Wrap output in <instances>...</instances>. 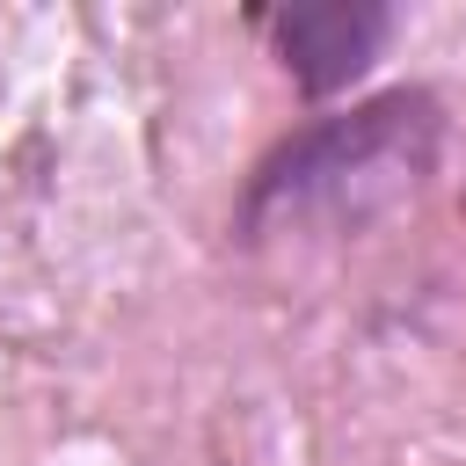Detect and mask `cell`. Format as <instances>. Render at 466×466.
<instances>
[{
    "label": "cell",
    "instance_id": "2",
    "mask_svg": "<svg viewBox=\"0 0 466 466\" xmlns=\"http://www.w3.org/2000/svg\"><path fill=\"white\" fill-rule=\"evenodd\" d=\"M262 22V36L277 44V58H284V73H291V87L306 95V102H328V95H342V87H357L371 66H379V51L393 44V7H379V0H320V7H277V15H255Z\"/></svg>",
    "mask_w": 466,
    "mask_h": 466
},
{
    "label": "cell",
    "instance_id": "1",
    "mask_svg": "<svg viewBox=\"0 0 466 466\" xmlns=\"http://www.w3.org/2000/svg\"><path fill=\"white\" fill-rule=\"evenodd\" d=\"M437 153H444V102L430 87H386L350 109H328L255 160L233 204V240L255 248L299 226L364 233L430 189Z\"/></svg>",
    "mask_w": 466,
    "mask_h": 466
}]
</instances>
